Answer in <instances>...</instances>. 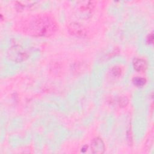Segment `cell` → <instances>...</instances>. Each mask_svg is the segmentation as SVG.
<instances>
[{
  "label": "cell",
  "instance_id": "obj_9",
  "mask_svg": "<svg viewBox=\"0 0 154 154\" xmlns=\"http://www.w3.org/2000/svg\"><path fill=\"white\" fill-rule=\"evenodd\" d=\"M110 73L111 75L114 78H119L122 75V70L119 66H114L111 68Z\"/></svg>",
  "mask_w": 154,
  "mask_h": 154
},
{
  "label": "cell",
  "instance_id": "obj_5",
  "mask_svg": "<svg viewBox=\"0 0 154 154\" xmlns=\"http://www.w3.org/2000/svg\"><path fill=\"white\" fill-rule=\"evenodd\" d=\"M94 4L92 1H83L81 2V4L79 7L80 12L84 13L85 15L91 14V11L94 8Z\"/></svg>",
  "mask_w": 154,
  "mask_h": 154
},
{
  "label": "cell",
  "instance_id": "obj_12",
  "mask_svg": "<svg viewBox=\"0 0 154 154\" xmlns=\"http://www.w3.org/2000/svg\"><path fill=\"white\" fill-rule=\"evenodd\" d=\"M87 148H88V146H83L82 147V149H81V151L82 152H84L85 151H86L87 150Z\"/></svg>",
  "mask_w": 154,
  "mask_h": 154
},
{
  "label": "cell",
  "instance_id": "obj_4",
  "mask_svg": "<svg viewBox=\"0 0 154 154\" xmlns=\"http://www.w3.org/2000/svg\"><path fill=\"white\" fill-rule=\"evenodd\" d=\"M105 147L103 140L99 137L93 138L91 142V150L93 153L100 154L105 152Z\"/></svg>",
  "mask_w": 154,
  "mask_h": 154
},
{
  "label": "cell",
  "instance_id": "obj_8",
  "mask_svg": "<svg viewBox=\"0 0 154 154\" xmlns=\"http://www.w3.org/2000/svg\"><path fill=\"white\" fill-rule=\"evenodd\" d=\"M132 83L134 85L138 87H141L146 84V79L144 78L136 76L132 79Z\"/></svg>",
  "mask_w": 154,
  "mask_h": 154
},
{
  "label": "cell",
  "instance_id": "obj_7",
  "mask_svg": "<svg viewBox=\"0 0 154 154\" xmlns=\"http://www.w3.org/2000/svg\"><path fill=\"white\" fill-rule=\"evenodd\" d=\"M16 3H17V4L16 5V8L19 11H20L32 6L35 3H36V2H24V4H22V2H17Z\"/></svg>",
  "mask_w": 154,
  "mask_h": 154
},
{
  "label": "cell",
  "instance_id": "obj_10",
  "mask_svg": "<svg viewBox=\"0 0 154 154\" xmlns=\"http://www.w3.org/2000/svg\"><path fill=\"white\" fill-rule=\"evenodd\" d=\"M117 102L120 107H125L128 103V99L126 96H120L119 97Z\"/></svg>",
  "mask_w": 154,
  "mask_h": 154
},
{
  "label": "cell",
  "instance_id": "obj_6",
  "mask_svg": "<svg viewBox=\"0 0 154 154\" xmlns=\"http://www.w3.org/2000/svg\"><path fill=\"white\" fill-rule=\"evenodd\" d=\"M133 67L134 69L139 72H144L147 67V64L146 60L143 58H136L133 62Z\"/></svg>",
  "mask_w": 154,
  "mask_h": 154
},
{
  "label": "cell",
  "instance_id": "obj_1",
  "mask_svg": "<svg viewBox=\"0 0 154 154\" xmlns=\"http://www.w3.org/2000/svg\"><path fill=\"white\" fill-rule=\"evenodd\" d=\"M24 34L34 37H49L58 29V23L51 14L40 13L25 18L19 24Z\"/></svg>",
  "mask_w": 154,
  "mask_h": 154
},
{
  "label": "cell",
  "instance_id": "obj_2",
  "mask_svg": "<svg viewBox=\"0 0 154 154\" xmlns=\"http://www.w3.org/2000/svg\"><path fill=\"white\" fill-rule=\"evenodd\" d=\"M28 52L20 46L16 45L10 48L8 51V57L13 61L20 63L28 57Z\"/></svg>",
  "mask_w": 154,
  "mask_h": 154
},
{
  "label": "cell",
  "instance_id": "obj_11",
  "mask_svg": "<svg viewBox=\"0 0 154 154\" xmlns=\"http://www.w3.org/2000/svg\"><path fill=\"white\" fill-rule=\"evenodd\" d=\"M153 32H151L146 37V42L147 44L151 45L153 43Z\"/></svg>",
  "mask_w": 154,
  "mask_h": 154
},
{
  "label": "cell",
  "instance_id": "obj_3",
  "mask_svg": "<svg viewBox=\"0 0 154 154\" xmlns=\"http://www.w3.org/2000/svg\"><path fill=\"white\" fill-rule=\"evenodd\" d=\"M69 32L76 36L80 37H85L87 36V31L86 28L81 24L78 22H71L68 25Z\"/></svg>",
  "mask_w": 154,
  "mask_h": 154
}]
</instances>
